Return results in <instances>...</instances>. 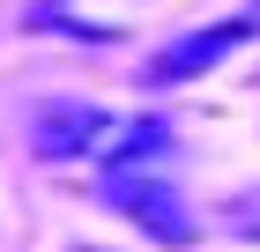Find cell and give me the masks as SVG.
Segmentation results:
<instances>
[{
  "label": "cell",
  "mask_w": 260,
  "mask_h": 252,
  "mask_svg": "<svg viewBox=\"0 0 260 252\" xmlns=\"http://www.w3.org/2000/svg\"><path fill=\"white\" fill-rule=\"evenodd\" d=\"M231 237H245V245H260V186L253 193H238V200H223V215H216Z\"/></svg>",
  "instance_id": "cell-4"
},
{
  "label": "cell",
  "mask_w": 260,
  "mask_h": 252,
  "mask_svg": "<svg viewBox=\"0 0 260 252\" xmlns=\"http://www.w3.org/2000/svg\"><path fill=\"white\" fill-rule=\"evenodd\" d=\"M75 252H104V245H75Z\"/></svg>",
  "instance_id": "cell-5"
},
{
  "label": "cell",
  "mask_w": 260,
  "mask_h": 252,
  "mask_svg": "<svg viewBox=\"0 0 260 252\" xmlns=\"http://www.w3.org/2000/svg\"><path fill=\"white\" fill-rule=\"evenodd\" d=\"M104 208L126 215L149 245L164 252H179L193 245V208L179 200V186L164 178V163H134V171H104Z\"/></svg>",
  "instance_id": "cell-1"
},
{
  "label": "cell",
  "mask_w": 260,
  "mask_h": 252,
  "mask_svg": "<svg viewBox=\"0 0 260 252\" xmlns=\"http://www.w3.org/2000/svg\"><path fill=\"white\" fill-rule=\"evenodd\" d=\"M253 30H260L253 15L208 22V30H179V38L164 45V52H149V67H141V82H149V89H179V82H201L208 67H223V59L238 52V45L253 38Z\"/></svg>",
  "instance_id": "cell-2"
},
{
  "label": "cell",
  "mask_w": 260,
  "mask_h": 252,
  "mask_svg": "<svg viewBox=\"0 0 260 252\" xmlns=\"http://www.w3.org/2000/svg\"><path fill=\"white\" fill-rule=\"evenodd\" d=\"M104 134H112V112L89 97H52L30 112V149L52 156V163H67V156H97Z\"/></svg>",
  "instance_id": "cell-3"
}]
</instances>
